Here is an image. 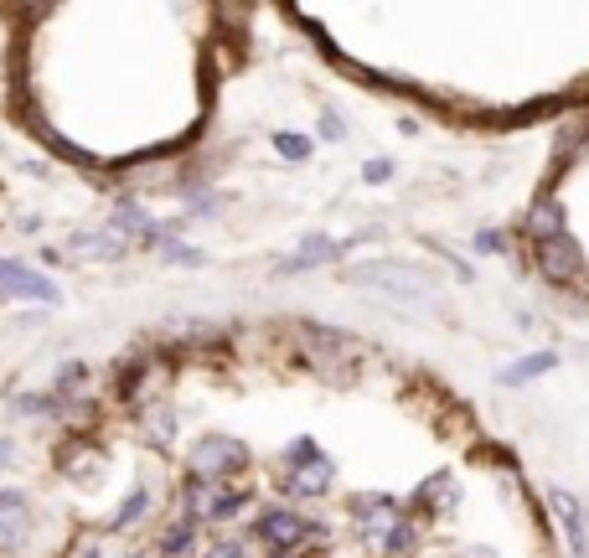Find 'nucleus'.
<instances>
[{
    "label": "nucleus",
    "mask_w": 589,
    "mask_h": 558,
    "mask_svg": "<svg viewBox=\"0 0 589 558\" xmlns=\"http://www.w3.org/2000/svg\"><path fill=\"white\" fill-rule=\"evenodd\" d=\"M52 465H57L68 481H99V476H104V450H99V440H93V434H68V440L57 445Z\"/></svg>",
    "instance_id": "nucleus-1"
},
{
    "label": "nucleus",
    "mask_w": 589,
    "mask_h": 558,
    "mask_svg": "<svg viewBox=\"0 0 589 558\" xmlns=\"http://www.w3.org/2000/svg\"><path fill=\"white\" fill-rule=\"evenodd\" d=\"M130 254V243H124L114 228H93V233H73L68 238V248H62V259L68 264H114V259H124Z\"/></svg>",
    "instance_id": "nucleus-2"
},
{
    "label": "nucleus",
    "mask_w": 589,
    "mask_h": 558,
    "mask_svg": "<svg viewBox=\"0 0 589 558\" xmlns=\"http://www.w3.org/2000/svg\"><path fill=\"white\" fill-rule=\"evenodd\" d=\"M26 527H31V502H26V491L0 486V553H11V548L26 538Z\"/></svg>",
    "instance_id": "nucleus-3"
},
{
    "label": "nucleus",
    "mask_w": 589,
    "mask_h": 558,
    "mask_svg": "<svg viewBox=\"0 0 589 558\" xmlns=\"http://www.w3.org/2000/svg\"><path fill=\"white\" fill-rule=\"evenodd\" d=\"M52 393H57L62 409H73V403H88V398H93V367H88V362H62Z\"/></svg>",
    "instance_id": "nucleus-4"
},
{
    "label": "nucleus",
    "mask_w": 589,
    "mask_h": 558,
    "mask_svg": "<svg viewBox=\"0 0 589 558\" xmlns=\"http://www.w3.org/2000/svg\"><path fill=\"white\" fill-rule=\"evenodd\" d=\"M140 434L150 450H166L176 440V409L171 403H150V409H140Z\"/></svg>",
    "instance_id": "nucleus-5"
},
{
    "label": "nucleus",
    "mask_w": 589,
    "mask_h": 558,
    "mask_svg": "<svg viewBox=\"0 0 589 558\" xmlns=\"http://www.w3.org/2000/svg\"><path fill=\"white\" fill-rule=\"evenodd\" d=\"M192 543H197V522H192V517H181L176 527H166V533L155 538L161 558H181V553H192Z\"/></svg>",
    "instance_id": "nucleus-6"
},
{
    "label": "nucleus",
    "mask_w": 589,
    "mask_h": 558,
    "mask_svg": "<svg viewBox=\"0 0 589 558\" xmlns=\"http://www.w3.org/2000/svg\"><path fill=\"white\" fill-rule=\"evenodd\" d=\"M145 507H150V496H145V491H135V496H130V502H124V507L114 512V522H109V533H124V527H130V522H135V517L145 512Z\"/></svg>",
    "instance_id": "nucleus-7"
},
{
    "label": "nucleus",
    "mask_w": 589,
    "mask_h": 558,
    "mask_svg": "<svg viewBox=\"0 0 589 558\" xmlns=\"http://www.w3.org/2000/svg\"><path fill=\"white\" fill-rule=\"evenodd\" d=\"M11 450H16V445H11V440H0V471H6V465H11V460H16V455H11Z\"/></svg>",
    "instance_id": "nucleus-8"
}]
</instances>
